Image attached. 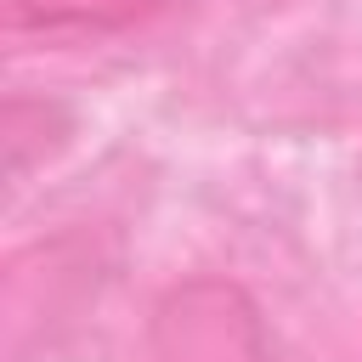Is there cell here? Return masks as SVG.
Listing matches in <instances>:
<instances>
[{"mask_svg":"<svg viewBox=\"0 0 362 362\" xmlns=\"http://www.w3.org/2000/svg\"><path fill=\"white\" fill-rule=\"evenodd\" d=\"M175 0H6L11 28H45V34H96V28H130Z\"/></svg>","mask_w":362,"mask_h":362,"instance_id":"obj_2","label":"cell"},{"mask_svg":"<svg viewBox=\"0 0 362 362\" xmlns=\"http://www.w3.org/2000/svg\"><path fill=\"white\" fill-rule=\"evenodd\" d=\"M153 362H266V334L243 288L221 277H192L153 311Z\"/></svg>","mask_w":362,"mask_h":362,"instance_id":"obj_1","label":"cell"}]
</instances>
